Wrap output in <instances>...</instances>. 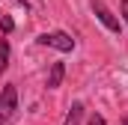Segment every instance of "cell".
<instances>
[{"label": "cell", "instance_id": "1", "mask_svg": "<svg viewBox=\"0 0 128 125\" xmlns=\"http://www.w3.org/2000/svg\"><path fill=\"white\" fill-rule=\"evenodd\" d=\"M15 110H18V92H15L12 84H6L0 90V125H9V119L15 116Z\"/></svg>", "mask_w": 128, "mask_h": 125}, {"label": "cell", "instance_id": "2", "mask_svg": "<svg viewBox=\"0 0 128 125\" xmlns=\"http://www.w3.org/2000/svg\"><path fill=\"white\" fill-rule=\"evenodd\" d=\"M36 42L45 45V48H57V51H63V54L74 51V39H72L68 33H63V30H57V33H42Z\"/></svg>", "mask_w": 128, "mask_h": 125}, {"label": "cell", "instance_id": "4", "mask_svg": "<svg viewBox=\"0 0 128 125\" xmlns=\"http://www.w3.org/2000/svg\"><path fill=\"white\" fill-rule=\"evenodd\" d=\"M63 78H66V66L63 62H54L51 72H48V90H57V86L63 84Z\"/></svg>", "mask_w": 128, "mask_h": 125}, {"label": "cell", "instance_id": "9", "mask_svg": "<svg viewBox=\"0 0 128 125\" xmlns=\"http://www.w3.org/2000/svg\"><path fill=\"white\" fill-rule=\"evenodd\" d=\"M119 9H122V18H125V24H128V0H119Z\"/></svg>", "mask_w": 128, "mask_h": 125}, {"label": "cell", "instance_id": "6", "mask_svg": "<svg viewBox=\"0 0 128 125\" xmlns=\"http://www.w3.org/2000/svg\"><path fill=\"white\" fill-rule=\"evenodd\" d=\"M9 60H12V48H9L6 39H0V74L9 68Z\"/></svg>", "mask_w": 128, "mask_h": 125}, {"label": "cell", "instance_id": "11", "mask_svg": "<svg viewBox=\"0 0 128 125\" xmlns=\"http://www.w3.org/2000/svg\"><path fill=\"white\" fill-rule=\"evenodd\" d=\"M122 125H128V116H125V119H122Z\"/></svg>", "mask_w": 128, "mask_h": 125}, {"label": "cell", "instance_id": "10", "mask_svg": "<svg viewBox=\"0 0 128 125\" xmlns=\"http://www.w3.org/2000/svg\"><path fill=\"white\" fill-rule=\"evenodd\" d=\"M15 3H21V6H24V9H27V0H15Z\"/></svg>", "mask_w": 128, "mask_h": 125}, {"label": "cell", "instance_id": "7", "mask_svg": "<svg viewBox=\"0 0 128 125\" xmlns=\"http://www.w3.org/2000/svg\"><path fill=\"white\" fill-rule=\"evenodd\" d=\"M0 30H3V33H12V30H15V21H12L9 15H0Z\"/></svg>", "mask_w": 128, "mask_h": 125}, {"label": "cell", "instance_id": "3", "mask_svg": "<svg viewBox=\"0 0 128 125\" xmlns=\"http://www.w3.org/2000/svg\"><path fill=\"white\" fill-rule=\"evenodd\" d=\"M90 6H92L96 18H98V21H101V24H104L110 33H119V30H122V27H119V18H116V15L104 6V0H90Z\"/></svg>", "mask_w": 128, "mask_h": 125}, {"label": "cell", "instance_id": "8", "mask_svg": "<svg viewBox=\"0 0 128 125\" xmlns=\"http://www.w3.org/2000/svg\"><path fill=\"white\" fill-rule=\"evenodd\" d=\"M86 125H107V122H104V116H98V113H92V116H90V122H86Z\"/></svg>", "mask_w": 128, "mask_h": 125}, {"label": "cell", "instance_id": "5", "mask_svg": "<svg viewBox=\"0 0 128 125\" xmlns=\"http://www.w3.org/2000/svg\"><path fill=\"white\" fill-rule=\"evenodd\" d=\"M80 119H84V104H80V101H74V104L68 107V116H66L63 125H80Z\"/></svg>", "mask_w": 128, "mask_h": 125}]
</instances>
